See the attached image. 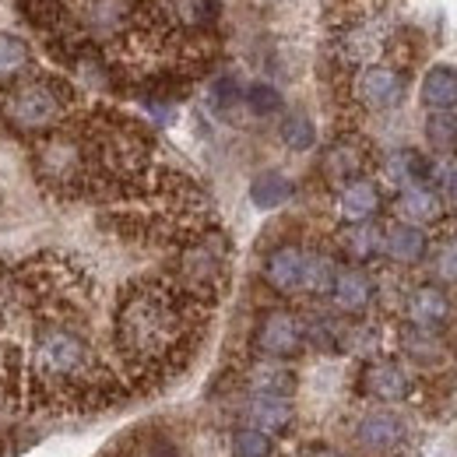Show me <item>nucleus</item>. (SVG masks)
<instances>
[{"instance_id":"2f4dec72","label":"nucleus","mask_w":457,"mask_h":457,"mask_svg":"<svg viewBox=\"0 0 457 457\" xmlns=\"http://www.w3.org/2000/svg\"><path fill=\"white\" fill-rule=\"evenodd\" d=\"M433 271L440 282H457V239H444L433 253Z\"/></svg>"},{"instance_id":"f3484780","label":"nucleus","mask_w":457,"mask_h":457,"mask_svg":"<svg viewBox=\"0 0 457 457\" xmlns=\"http://www.w3.org/2000/svg\"><path fill=\"white\" fill-rule=\"evenodd\" d=\"M331 299L342 313H362L373 303V282L362 268H338L335 286H331Z\"/></svg>"},{"instance_id":"f257e3e1","label":"nucleus","mask_w":457,"mask_h":457,"mask_svg":"<svg viewBox=\"0 0 457 457\" xmlns=\"http://www.w3.org/2000/svg\"><path fill=\"white\" fill-rule=\"evenodd\" d=\"M204 306L176 282H141L116 306V348L141 377H170L194 348Z\"/></svg>"},{"instance_id":"2eb2a0df","label":"nucleus","mask_w":457,"mask_h":457,"mask_svg":"<svg viewBox=\"0 0 457 457\" xmlns=\"http://www.w3.org/2000/svg\"><path fill=\"white\" fill-rule=\"evenodd\" d=\"M246 387L253 398H288L295 391V373L278 359H257L246 370Z\"/></svg>"},{"instance_id":"dca6fc26","label":"nucleus","mask_w":457,"mask_h":457,"mask_svg":"<svg viewBox=\"0 0 457 457\" xmlns=\"http://www.w3.org/2000/svg\"><path fill=\"white\" fill-rule=\"evenodd\" d=\"M395 212H398L401 222L422 228L444 219V201L429 187H404L398 194V201H395Z\"/></svg>"},{"instance_id":"c85d7f7f","label":"nucleus","mask_w":457,"mask_h":457,"mask_svg":"<svg viewBox=\"0 0 457 457\" xmlns=\"http://www.w3.org/2000/svg\"><path fill=\"white\" fill-rule=\"evenodd\" d=\"M282 141H286L292 152H306V148H313V141H317L313 120H310L306 113H288L286 123H282Z\"/></svg>"},{"instance_id":"5701e85b","label":"nucleus","mask_w":457,"mask_h":457,"mask_svg":"<svg viewBox=\"0 0 457 457\" xmlns=\"http://www.w3.org/2000/svg\"><path fill=\"white\" fill-rule=\"evenodd\" d=\"M387 176L401 190L404 187H429V179H436V166L419 152H398L387 159Z\"/></svg>"},{"instance_id":"1a4fd4ad","label":"nucleus","mask_w":457,"mask_h":457,"mask_svg":"<svg viewBox=\"0 0 457 457\" xmlns=\"http://www.w3.org/2000/svg\"><path fill=\"white\" fill-rule=\"evenodd\" d=\"M355 99L366 106V110H395L401 99H404V78H401L398 67H387V63H370L359 71L355 78Z\"/></svg>"},{"instance_id":"0eeeda50","label":"nucleus","mask_w":457,"mask_h":457,"mask_svg":"<svg viewBox=\"0 0 457 457\" xmlns=\"http://www.w3.org/2000/svg\"><path fill=\"white\" fill-rule=\"evenodd\" d=\"M39 170L50 183H81L88 170V152L78 137L71 134H54L39 148Z\"/></svg>"},{"instance_id":"9d476101","label":"nucleus","mask_w":457,"mask_h":457,"mask_svg":"<svg viewBox=\"0 0 457 457\" xmlns=\"http://www.w3.org/2000/svg\"><path fill=\"white\" fill-rule=\"evenodd\" d=\"M408 429L398 411H370L359 426H355V444L366 454H391L404 444Z\"/></svg>"},{"instance_id":"b1692460","label":"nucleus","mask_w":457,"mask_h":457,"mask_svg":"<svg viewBox=\"0 0 457 457\" xmlns=\"http://www.w3.org/2000/svg\"><path fill=\"white\" fill-rule=\"evenodd\" d=\"M335 275H338V264L328 253L306 250V261H303V292H310V295H331Z\"/></svg>"},{"instance_id":"72a5a7b5","label":"nucleus","mask_w":457,"mask_h":457,"mask_svg":"<svg viewBox=\"0 0 457 457\" xmlns=\"http://www.w3.org/2000/svg\"><path fill=\"white\" fill-rule=\"evenodd\" d=\"M436 176H440V183H444V190L451 194L457 201V162H447L444 170H436Z\"/></svg>"},{"instance_id":"393cba45","label":"nucleus","mask_w":457,"mask_h":457,"mask_svg":"<svg viewBox=\"0 0 457 457\" xmlns=\"http://www.w3.org/2000/svg\"><path fill=\"white\" fill-rule=\"evenodd\" d=\"M288 197H292V183H288L282 172H261L253 183H250V201L264 212L271 208H282Z\"/></svg>"},{"instance_id":"423d86ee","label":"nucleus","mask_w":457,"mask_h":457,"mask_svg":"<svg viewBox=\"0 0 457 457\" xmlns=\"http://www.w3.org/2000/svg\"><path fill=\"white\" fill-rule=\"evenodd\" d=\"M387 46V29L373 18H352L335 39V54L348 67H370L377 63Z\"/></svg>"},{"instance_id":"f03ea898","label":"nucleus","mask_w":457,"mask_h":457,"mask_svg":"<svg viewBox=\"0 0 457 457\" xmlns=\"http://www.w3.org/2000/svg\"><path fill=\"white\" fill-rule=\"evenodd\" d=\"M36 370L39 380L54 384L60 391H78V395H96L103 387V366L74 328H46L36 338Z\"/></svg>"},{"instance_id":"6e6552de","label":"nucleus","mask_w":457,"mask_h":457,"mask_svg":"<svg viewBox=\"0 0 457 457\" xmlns=\"http://www.w3.org/2000/svg\"><path fill=\"white\" fill-rule=\"evenodd\" d=\"M359 387L362 395L373 401H384V404H398V401L411 398V377L408 370L401 366L398 359H370L359 373Z\"/></svg>"},{"instance_id":"9b49d317","label":"nucleus","mask_w":457,"mask_h":457,"mask_svg":"<svg viewBox=\"0 0 457 457\" xmlns=\"http://www.w3.org/2000/svg\"><path fill=\"white\" fill-rule=\"evenodd\" d=\"M404 317H408V328L440 335V328L451 320V299H447L444 288H436V286L411 288V295H408V303H404Z\"/></svg>"},{"instance_id":"39448f33","label":"nucleus","mask_w":457,"mask_h":457,"mask_svg":"<svg viewBox=\"0 0 457 457\" xmlns=\"http://www.w3.org/2000/svg\"><path fill=\"white\" fill-rule=\"evenodd\" d=\"M306 345V328L292 310H268L261 313L257 328H253V352L261 359H278L286 362L292 355H299Z\"/></svg>"},{"instance_id":"473e14b6","label":"nucleus","mask_w":457,"mask_h":457,"mask_svg":"<svg viewBox=\"0 0 457 457\" xmlns=\"http://www.w3.org/2000/svg\"><path fill=\"white\" fill-rule=\"evenodd\" d=\"M212 96H215V106H219V110H228V106L243 103V92H239V85H236L232 78H219V81L212 85Z\"/></svg>"},{"instance_id":"20e7f679","label":"nucleus","mask_w":457,"mask_h":457,"mask_svg":"<svg viewBox=\"0 0 457 457\" xmlns=\"http://www.w3.org/2000/svg\"><path fill=\"white\" fill-rule=\"evenodd\" d=\"M4 113L18 130H29V134L54 130L57 123H63V116L71 113V88L54 78L25 81L7 96Z\"/></svg>"},{"instance_id":"c9c22d12","label":"nucleus","mask_w":457,"mask_h":457,"mask_svg":"<svg viewBox=\"0 0 457 457\" xmlns=\"http://www.w3.org/2000/svg\"><path fill=\"white\" fill-rule=\"evenodd\" d=\"M148 457H179L176 451H172L170 444H159V447H152V454Z\"/></svg>"},{"instance_id":"4be33fe9","label":"nucleus","mask_w":457,"mask_h":457,"mask_svg":"<svg viewBox=\"0 0 457 457\" xmlns=\"http://www.w3.org/2000/svg\"><path fill=\"white\" fill-rule=\"evenodd\" d=\"M338 243H342L348 261L366 264V261H373V257L384 250V232L373 226V222H359V226H345L342 236H338Z\"/></svg>"},{"instance_id":"f8f14e48","label":"nucleus","mask_w":457,"mask_h":457,"mask_svg":"<svg viewBox=\"0 0 457 457\" xmlns=\"http://www.w3.org/2000/svg\"><path fill=\"white\" fill-rule=\"evenodd\" d=\"M303 261H306V250L286 243V246H275L264 261V282L282 292V295H295L303 292Z\"/></svg>"},{"instance_id":"7ed1b4c3","label":"nucleus","mask_w":457,"mask_h":457,"mask_svg":"<svg viewBox=\"0 0 457 457\" xmlns=\"http://www.w3.org/2000/svg\"><path fill=\"white\" fill-rule=\"evenodd\" d=\"M226 271H228L226 239L219 232H197V236H190L183 243L172 282L183 288L190 299H197L201 306H208V303H215V295L226 286Z\"/></svg>"},{"instance_id":"aec40b11","label":"nucleus","mask_w":457,"mask_h":457,"mask_svg":"<svg viewBox=\"0 0 457 457\" xmlns=\"http://www.w3.org/2000/svg\"><path fill=\"white\" fill-rule=\"evenodd\" d=\"M292 404L288 398H250L246 404V422L250 429H261L268 436H278L292 426Z\"/></svg>"},{"instance_id":"cd10ccee","label":"nucleus","mask_w":457,"mask_h":457,"mask_svg":"<svg viewBox=\"0 0 457 457\" xmlns=\"http://www.w3.org/2000/svg\"><path fill=\"white\" fill-rule=\"evenodd\" d=\"M271 454H275V440L268 433L250 429V426H243V429L232 433V457H271Z\"/></svg>"},{"instance_id":"a878e982","label":"nucleus","mask_w":457,"mask_h":457,"mask_svg":"<svg viewBox=\"0 0 457 457\" xmlns=\"http://www.w3.org/2000/svg\"><path fill=\"white\" fill-rule=\"evenodd\" d=\"M426 141H429V148L440 152V155L457 152V113L454 110L426 116Z\"/></svg>"},{"instance_id":"6ab92c4d","label":"nucleus","mask_w":457,"mask_h":457,"mask_svg":"<svg viewBox=\"0 0 457 457\" xmlns=\"http://www.w3.org/2000/svg\"><path fill=\"white\" fill-rule=\"evenodd\" d=\"M422 103L429 106V113L457 110V67L436 63V67L426 71V78H422Z\"/></svg>"},{"instance_id":"7c9ffc66","label":"nucleus","mask_w":457,"mask_h":457,"mask_svg":"<svg viewBox=\"0 0 457 457\" xmlns=\"http://www.w3.org/2000/svg\"><path fill=\"white\" fill-rule=\"evenodd\" d=\"M243 103L250 106V113H257V116H271L282 110V96H278V88H271V85H264V81L250 85V88L243 92Z\"/></svg>"},{"instance_id":"f704fd0d","label":"nucleus","mask_w":457,"mask_h":457,"mask_svg":"<svg viewBox=\"0 0 457 457\" xmlns=\"http://www.w3.org/2000/svg\"><path fill=\"white\" fill-rule=\"evenodd\" d=\"M306 457H345V454L342 451H335V447H324V444H320V447H313Z\"/></svg>"},{"instance_id":"ddd939ff","label":"nucleus","mask_w":457,"mask_h":457,"mask_svg":"<svg viewBox=\"0 0 457 457\" xmlns=\"http://www.w3.org/2000/svg\"><path fill=\"white\" fill-rule=\"evenodd\" d=\"M370 155H366V145L359 137H342L328 148L324 155V176L335 183V187H345L352 179H362V170H366Z\"/></svg>"},{"instance_id":"4468645a","label":"nucleus","mask_w":457,"mask_h":457,"mask_svg":"<svg viewBox=\"0 0 457 457\" xmlns=\"http://www.w3.org/2000/svg\"><path fill=\"white\" fill-rule=\"evenodd\" d=\"M380 212V190L373 179H352L338 190V215L345 226H359V222H373V215Z\"/></svg>"},{"instance_id":"412c9836","label":"nucleus","mask_w":457,"mask_h":457,"mask_svg":"<svg viewBox=\"0 0 457 457\" xmlns=\"http://www.w3.org/2000/svg\"><path fill=\"white\" fill-rule=\"evenodd\" d=\"M162 7V18L170 21L172 29H183V32H197L204 25L215 21V0H159Z\"/></svg>"},{"instance_id":"c756f323","label":"nucleus","mask_w":457,"mask_h":457,"mask_svg":"<svg viewBox=\"0 0 457 457\" xmlns=\"http://www.w3.org/2000/svg\"><path fill=\"white\" fill-rule=\"evenodd\" d=\"M29 67V46L18 36L0 32V78H11Z\"/></svg>"},{"instance_id":"a211bd4d","label":"nucleus","mask_w":457,"mask_h":457,"mask_svg":"<svg viewBox=\"0 0 457 457\" xmlns=\"http://www.w3.org/2000/svg\"><path fill=\"white\" fill-rule=\"evenodd\" d=\"M426 232L419 226H408V222H395V226L384 232V253L395 261V264H419L426 257Z\"/></svg>"},{"instance_id":"bb28decb","label":"nucleus","mask_w":457,"mask_h":457,"mask_svg":"<svg viewBox=\"0 0 457 457\" xmlns=\"http://www.w3.org/2000/svg\"><path fill=\"white\" fill-rule=\"evenodd\" d=\"M401 348H404V355H411V359H422V362H436V359H444V345H440V335H433V331L404 328V331H401Z\"/></svg>"}]
</instances>
